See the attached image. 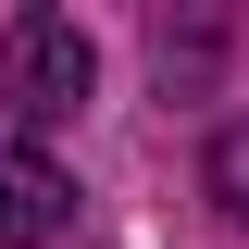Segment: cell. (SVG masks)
I'll return each mask as SVG.
<instances>
[{"label": "cell", "instance_id": "1", "mask_svg": "<svg viewBox=\"0 0 249 249\" xmlns=\"http://www.w3.org/2000/svg\"><path fill=\"white\" fill-rule=\"evenodd\" d=\"M88 88H100V50H88L75 13H13L0 25V100H25L37 124H62V112H88Z\"/></svg>", "mask_w": 249, "mask_h": 249}, {"label": "cell", "instance_id": "2", "mask_svg": "<svg viewBox=\"0 0 249 249\" xmlns=\"http://www.w3.org/2000/svg\"><path fill=\"white\" fill-rule=\"evenodd\" d=\"M75 224V187L25 150V137H0V249H50Z\"/></svg>", "mask_w": 249, "mask_h": 249}, {"label": "cell", "instance_id": "3", "mask_svg": "<svg viewBox=\"0 0 249 249\" xmlns=\"http://www.w3.org/2000/svg\"><path fill=\"white\" fill-rule=\"evenodd\" d=\"M212 199H224V224L249 237V124H224V137H212Z\"/></svg>", "mask_w": 249, "mask_h": 249}]
</instances>
